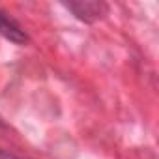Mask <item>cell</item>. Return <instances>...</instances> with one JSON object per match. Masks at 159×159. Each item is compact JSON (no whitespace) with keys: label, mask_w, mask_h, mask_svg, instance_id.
Here are the masks:
<instances>
[{"label":"cell","mask_w":159,"mask_h":159,"mask_svg":"<svg viewBox=\"0 0 159 159\" xmlns=\"http://www.w3.org/2000/svg\"><path fill=\"white\" fill-rule=\"evenodd\" d=\"M66 8L79 19V21H84V23H96L99 19H103L109 13V6L105 2H69L66 4Z\"/></svg>","instance_id":"cell-1"},{"label":"cell","mask_w":159,"mask_h":159,"mask_svg":"<svg viewBox=\"0 0 159 159\" xmlns=\"http://www.w3.org/2000/svg\"><path fill=\"white\" fill-rule=\"evenodd\" d=\"M0 36L6 38V39H10V41L15 43V45H25V43H28L26 32H25L11 17H8L4 11H0Z\"/></svg>","instance_id":"cell-2"},{"label":"cell","mask_w":159,"mask_h":159,"mask_svg":"<svg viewBox=\"0 0 159 159\" xmlns=\"http://www.w3.org/2000/svg\"><path fill=\"white\" fill-rule=\"evenodd\" d=\"M0 159H17L13 153H8V152H0Z\"/></svg>","instance_id":"cell-3"}]
</instances>
